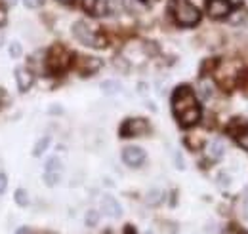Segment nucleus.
I'll use <instances>...</instances> for the list:
<instances>
[{
  "label": "nucleus",
  "instance_id": "1",
  "mask_svg": "<svg viewBox=\"0 0 248 234\" xmlns=\"http://www.w3.org/2000/svg\"><path fill=\"white\" fill-rule=\"evenodd\" d=\"M172 113H174L176 120L180 122V126H184V128H191L201 120L202 109L197 101L195 91L189 86L176 88L174 95H172Z\"/></svg>",
  "mask_w": 248,
  "mask_h": 234
},
{
  "label": "nucleus",
  "instance_id": "2",
  "mask_svg": "<svg viewBox=\"0 0 248 234\" xmlns=\"http://www.w3.org/2000/svg\"><path fill=\"white\" fill-rule=\"evenodd\" d=\"M73 34H75V38L78 42H82L88 48L97 50V48H105V44H107V38L99 32L97 27H93L92 23H88V21H77L73 25Z\"/></svg>",
  "mask_w": 248,
  "mask_h": 234
},
{
  "label": "nucleus",
  "instance_id": "3",
  "mask_svg": "<svg viewBox=\"0 0 248 234\" xmlns=\"http://www.w3.org/2000/svg\"><path fill=\"white\" fill-rule=\"evenodd\" d=\"M172 15L180 27H195L201 21V12L189 0H174Z\"/></svg>",
  "mask_w": 248,
  "mask_h": 234
},
{
  "label": "nucleus",
  "instance_id": "4",
  "mask_svg": "<svg viewBox=\"0 0 248 234\" xmlns=\"http://www.w3.org/2000/svg\"><path fill=\"white\" fill-rule=\"evenodd\" d=\"M46 65L52 74H62L71 65V52L62 44L52 46L48 52V58H46Z\"/></svg>",
  "mask_w": 248,
  "mask_h": 234
},
{
  "label": "nucleus",
  "instance_id": "5",
  "mask_svg": "<svg viewBox=\"0 0 248 234\" xmlns=\"http://www.w3.org/2000/svg\"><path fill=\"white\" fill-rule=\"evenodd\" d=\"M241 73V63L239 61H219L216 67V80L223 88H231Z\"/></svg>",
  "mask_w": 248,
  "mask_h": 234
},
{
  "label": "nucleus",
  "instance_id": "6",
  "mask_svg": "<svg viewBox=\"0 0 248 234\" xmlns=\"http://www.w3.org/2000/svg\"><path fill=\"white\" fill-rule=\"evenodd\" d=\"M147 132H149V122L145 118H128L123 122L119 133L124 139H130V137H140Z\"/></svg>",
  "mask_w": 248,
  "mask_h": 234
},
{
  "label": "nucleus",
  "instance_id": "7",
  "mask_svg": "<svg viewBox=\"0 0 248 234\" xmlns=\"http://www.w3.org/2000/svg\"><path fill=\"white\" fill-rule=\"evenodd\" d=\"M233 12L231 0H206V14L212 19H223Z\"/></svg>",
  "mask_w": 248,
  "mask_h": 234
},
{
  "label": "nucleus",
  "instance_id": "8",
  "mask_svg": "<svg viewBox=\"0 0 248 234\" xmlns=\"http://www.w3.org/2000/svg\"><path fill=\"white\" fill-rule=\"evenodd\" d=\"M123 162L130 168H140L145 162V150L141 146H126L123 150Z\"/></svg>",
  "mask_w": 248,
  "mask_h": 234
},
{
  "label": "nucleus",
  "instance_id": "9",
  "mask_svg": "<svg viewBox=\"0 0 248 234\" xmlns=\"http://www.w3.org/2000/svg\"><path fill=\"white\" fill-rule=\"evenodd\" d=\"M82 8L90 15L103 17V15H109L111 12V0H82Z\"/></svg>",
  "mask_w": 248,
  "mask_h": 234
},
{
  "label": "nucleus",
  "instance_id": "10",
  "mask_svg": "<svg viewBox=\"0 0 248 234\" xmlns=\"http://www.w3.org/2000/svg\"><path fill=\"white\" fill-rule=\"evenodd\" d=\"M101 211L109 217H121L123 215V207L117 202V198H113L111 194H105L101 198Z\"/></svg>",
  "mask_w": 248,
  "mask_h": 234
},
{
  "label": "nucleus",
  "instance_id": "11",
  "mask_svg": "<svg viewBox=\"0 0 248 234\" xmlns=\"http://www.w3.org/2000/svg\"><path fill=\"white\" fill-rule=\"evenodd\" d=\"M16 80H17L19 91H29L32 82H34V76H32L31 71H27V69H17L16 71Z\"/></svg>",
  "mask_w": 248,
  "mask_h": 234
},
{
  "label": "nucleus",
  "instance_id": "12",
  "mask_svg": "<svg viewBox=\"0 0 248 234\" xmlns=\"http://www.w3.org/2000/svg\"><path fill=\"white\" fill-rule=\"evenodd\" d=\"M101 67V61L95 58H84L82 59V63L78 65V71L84 74V76H88V74H93L97 69Z\"/></svg>",
  "mask_w": 248,
  "mask_h": 234
},
{
  "label": "nucleus",
  "instance_id": "13",
  "mask_svg": "<svg viewBox=\"0 0 248 234\" xmlns=\"http://www.w3.org/2000/svg\"><path fill=\"white\" fill-rule=\"evenodd\" d=\"M223 152H225V145H223L221 139L210 141V145H208V158L210 160H219L223 156Z\"/></svg>",
  "mask_w": 248,
  "mask_h": 234
},
{
  "label": "nucleus",
  "instance_id": "14",
  "mask_svg": "<svg viewBox=\"0 0 248 234\" xmlns=\"http://www.w3.org/2000/svg\"><path fill=\"white\" fill-rule=\"evenodd\" d=\"M63 172V164L58 156H52L48 162H46V172L44 174H60L62 176Z\"/></svg>",
  "mask_w": 248,
  "mask_h": 234
},
{
  "label": "nucleus",
  "instance_id": "15",
  "mask_svg": "<svg viewBox=\"0 0 248 234\" xmlns=\"http://www.w3.org/2000/svg\"><path fill=\"white\" fill-rule=\"evenodd\" d=\"M50 146V137H42L36 141V145L32 148V154L34 156H42V152H46V148Z\"/></svg>",
  "mask_w": 248,
  "mask_h": 234
},
{
  "label": "nucleus",
  "instance_id": "16",
  "mask_svg": "<svg viewBox=\"0 0 248 234\" xmlns=\"http://www.w3.org/2000/svg\"><path fill=\"white\" fill-rule=\"evenodd\" d=\"M16 204L17 205L29 204V196H27V190H25V189H17V190H16Z\"/></svg>",
  "mask_w": 248,
  "mask_h": 234
},
{
  "label": "nucleus",
  "instance_id": "17",
  "mask_svg": "<svg viewBox=\"0 0 248 234\" xmlns=\"http://www.w3.org/2000/svg\"><path fill=\"white\" fill-rule=\"evenodd\" d=\"M101 89H103L105 93H117V91L121 89V84L115 82V80H107V82L101 84Z\"/></svg>",
  "mask_w": 248,
  "mask_h": 234
},
{
  "label": "nucleus",
  "instance_id": "18",
  "mask_svg": "<svg viewBox=\"0 0 248 234\" xmlns=\"http://www.w3.org/2000/svg\"><path fill=\"white\" fill-rule=\"evenodd\" d=\"M237 143L243 146L245 150H248V128H243V130L237 133Z\"/></svg>",
  "mask_w": 248,
  "mask_h": 234
},
{
  "label": "nucleus",
  "instance_id": "19",
  "mask_svg": "<svg viewBox=\"0 0 248 234\" xmlns=\"http://www.w3.org/2000/svg\"><path fill=\"white\" fill-rule=\"evenodd\" d=\"M160 196H162V192H160V190H156V189H155V190H151V192L147 194L145 202H147L149 205H156L158 202H160Z\"/></svg>",
  "mask_w": 248,
  "mask_h": 234
},
{
  "label": "nucleus",
  "instance_id": "20",
  "mask_svg": "<svg viewBox=\"0 0 248 234\" xmlns=\"http://www.w3.org/2000/svg\"><path fill=\"white\" fill-rule=\"evenodd\" d=\"M84 221H86V225H88V227H95V225H97V221H99V213H97L95 209H90V211L86 213V219H84Z\"/></svg>",
  "mask_w": 248,
  "mask_h": 234
},
{
  "label": "nucleus",
  "instance_id": "21",
  "mask_svg": "<svg viewBox=\"0 0 248 234\" xmlns=\"http://www.w3.org/2000/svg\"><path fill=\"white\" fill-rule=\"evenodd\" d=\"M21 52H23V50H21V44H19V42H12V44H10V56H12V58H19Z\"/></svg>",
  "mask_w": 248,
  "mask_h": 234
},
{
  "label": "nucleus",
  "instance_id": "22",
  "mask_svg": "<svg viewBox=\"0 0 248 234\" xmlns=\"http://www.w3.org/2000/svg\"><path fill=\"white\" fill-rule=\"evenodd\" d=\"M223 234H248L245 231H241L239 227H235V225H229L227 229H223Z\"/></svg>",
  "mask_w": 248,
  "mask_h": 234
},
{
  "label": "nucleus",
  "instance_id": "23",
  "mask_svg": "<svg viewBox=\"0 0 248 234\" xmlns=\"http://www.w3.org/2000/svg\"><path fill=\"white\" fill-rule=\"evenodd\" d=\"M201 89H202V97H204V99H208V97L212 95V88H208L206 80H202V82H201Z\"/></svg>",
  "mask_w": 248,
  "mask_h": 234
},
{
  "label": "nucleus",
  "instance_id": "24",
  "mask_svg": "<svg viewBox=\"0 0 248 234\" xmlns=\"http://www.w3.org/2000/svg\"><path fill=\"white\" fill-rule=\"evenodd\" d=\"M4 25H6V6L0 0V27H4Z\"/></svg>",
  "mask_w": 248,
  "mask_h": 234
},
{
  "label": "nucleus",
  "instance_id": "25",
  "mask_svg": "<svg viewBox=\"0 0 248 234\" xmlns=\"http://www.w3.org/2000/svg\"><path fill=\"white\" fill-rule=\"evenodd\" d=\"M6 185H8V177L6 174H0V194L6 192Z\"/></svg>",
  "mask_w": 248,
  "mask_h": 234
},
{
  "label": "nucleus",
  "instance_id": "26",
  "mask_svg": "<svg viewBox=\"0 0 248 234\" xmlns=\"http://www.w3.org/2000/svg\"><path fill=\"white\" fill-rule=\"evenodd\" d=\"M23 4H25L27 8H38V6L42 4V0H23Z\"/></svg>",
  "mask_w": 248,
  "mask_h": 234
},
{
  "label": "nucleus",
  "instance_id": "27",
  "mask_svg": "<svg viewBox=\"0 0 248 234\" xmlns=\"http://www.w3.org/2000/svg\"><path fill=\"white\" fill-rule=\"evenodd\" d=\"M176 162H178V168H180V170H184V160H182V156H180V154H176Z\"/></svg>",
  "mask_w": 248,
  "mask_h": 234
},
{
  "label": "nucleus",
  "instance_id": "28",
  "mask_svg": "<svg viewBox=\"0 0 248 234\" xmlns=\"http://www.w3.org/2000/svg\"><path fill=\"white\" fill-rule=\"evenodd\" d=\"M58 2H63V4H71L73 0H58Z\"/></svg>",
  "mask_w": 248,
  "mask_h": 234
},
{
  "label": "nucleus",
  "instance_id": "29",
  "mask_svg": "<svg viewBox=\"0 0 248 234\" xmlns=\"http://www.w3.org/2000/svg\"><path fill=\"white\" fill-rule=\"evenodd\" d=\"M126 234H136V233L132 231V227H128V231H126Z\"/></svg>",
  "mask_w": 248,
  "mask_h": 234
},
{
  "label": "nucleus",
  "instance_id": "30",
  "mask_svg": "<svg viewBox=\"0 0 248 234\" xmlns=\"http://www.w3.org/2000/svg\"><path fill=\"white\" fill-rule=\"evenodd\" d=\"M6 2H8V4H16L17 0H6Z\"/></svg>",
  "mask_w": 248,
  "mask_h": 234
},
{
  "label": "nucleus",
  "instance_id": "31",
  "mask_svg": "<svg viewBox=\"0 0 248 234\" xmlns=\"http://www.w3.org/2000/svg\"><path fill=\"white\" fill-rule=\"evenodd\" d=\"M141 2H145V4H149V2H155V0H141Z\"/></svg>",
  "mask_w": 248,
  "mask_h": 234
},
{
  "label": "nucleus",
  "instance_id": "32",
  "mask_svg": "<svg viewBox=\"0 0 248 234\" xmlns=\"http://www.w3.org/2000/svg\"><path fill=\"white\" fill-rule=\"evenodd\" d=\"M247 217H248V204H247Z\"/></svg>",
  "mask_w": 248,
  "mask_h": 234
},
{
  "label": "nucleus",
  "instance_id": "33",
  "mask_svg": "<svg viewBox=\"0 0 248 234\" xmlns=\"http://www.w3.org/2000/svg\"><path fill=\"white\" fill-rule=\"evenodd\" d=\"M145 234H153V233H145Z\"/></svg>",
  "mask_w": 248,
  "mask_h": 234
}]
</instances>
